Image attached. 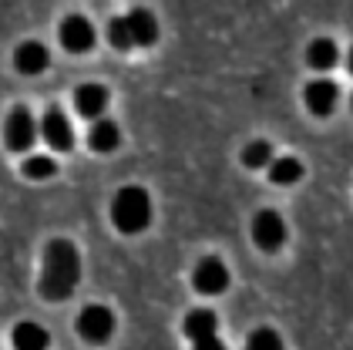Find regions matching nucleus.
<instances>
[{
	"label": "nucleus",
	"mask_w": 353,
	"mask_h": 350,
	"mask_svg": "<svg viewBox=\"0 0 353 350\" xmlns=\"http://www.w3.org/2000/svg\"><path fill=\"white\" fill-rule=\"evenodd\" d=\"M74 108L84 118H98L108 108V88L105 84H81L74 91Z\"/></svg>",
	"instance_id": "nucleus-13"
},
{
	"label": "nucleus",
	"mask_w": 353,
	"mask_h": 350,
	"mask_svg": "<svg viewBox=\"0 0 353 350\" xmlns=\"http://www.w3.org/2000/svg\"><path fill=\"white\" fill-rule=\"evenodd\" d=\"M41 135L44 142L54 148V152H71L74 148V128L68 121V115L61 108H48L44 118H41Z\"/></svg>",
	"instance_id": "nucleus-5"
},
{
	"label": "nucleus",
	"mask_w": 353,
	"mask_h": 350,
	"mask_svg": "<svg viewBox=\"0 0 353 350\" xmlns=\"http://www.w3.org/2000/svg\"><path fill=\"white\" fill-rule=\"evenodd\" d=\"M111 330H114V313H111L108 307L94 303V307H84L81 310V317H78V333H81L84 340L101 344V340L111 337Z\"/></svg>",
	"instance_id": "nucleus-6"
},
{
	"label": "nucleus",
	"mask_w": 353,
	"mask_h": 350,
	"mask_svg": "<svg viewBox=\"0 0 353 350\" xmlns=\"http://www.w3.org/2000/svg\"><path fill=\"white\" fill-rule=\"evenodd\" d=\"M216 333H219V320L212 310H192L189 317H185V337H189L195 347L216 350L219 347Z\"/></svg>",
	"instance_id": "nucleus-7"
},
{
	"label": "nucleus",
	"mask_w": 353,
	"mask_h": 350,
	"mask_svg": "<svg viewBox=\"0 0 353 350\" xmlns=\"http://www.w3.org/2000/svg\"><path fill=\"white\" fill-rule=\"evenodd\" d=\"M54 172H57V162L51 155H30L24 162V175L28 179H51Z\"/></svg>",
	"instance_id": "nucleus-20"
},
{
	"label": "nucleus",
	"mask_w": 353,
	"mask_h": 350,
	"mask_svg": "<svg viewBox=\"0 0 353 350\" xmlns=\"http://www.w3.org/2000/svg\"><path fill=\"white\" fill-rule=\"evenodd\" d=\"M299 175H303V165L296 159H290V155L270 162V179L276 186H293V182H299Z\"/></svg>",
	"instance_id": "nucleus-17"
},
{
	"label": "nucleus",
	"mask_w": 353,
	"mask_h": 350,
	"mask_svg": "<svg viewBox=\"0 0 353 350\" xmlns=\"http://www.w3.org/2000/svg\"><path fill=\"white\" fill-rule=\"evenodd\" d=\"M125 21H128L132 41H135L138 48H148V44H155V41H159V21H155V14H152L148 7H135V10H128V14H125Z\"/></svg>",
	"instance_id": "nucleus-11"
},
{
	"label": "nucleus",
	"mask_w": 353,
	"mask_h": 350,
	"mask_svg": "<svg viewBox=\"0 0 353 350\" xmlns=\"http://www.w3.org/2000/svg\"><path fill=\"white\" fill-rule=\"evenodd\" d=\"M306 61L316 68V71H330L336 64V44L330 37H316L310 48H306Z\"/></svg>",
	"instance_id": "nucleus-16"
},
{
	"label": "nucleus",
	"mask_w": 353,
	"mask_h": 350,
	"mask_svg": "<svg viewBox=\"0 0 353 350\" xmlns=\"http://www.w3.org/2000/svg\"><path fill=\"white\" fill-rule=\"evenodd\" d=\"M61 44L71 54L91 51V48H94V27H91V21L81 17V14L64 17V21H61Z\"/></svg>",
	"instance_id": "nucleus-8"
},
{
	"label": "nucleus",
	"mask_w": 353,
	"mask_h": 350,
	"mask_svg": "<svg viewBox=\"0 0 353 350\" xmlns=\"http://www.w3.org/2000/svg\"><path fill=\"white\" fill-rule=\"evenodd\" d=\"M48 64H51V51L41 44V41H24L17 51H14V68L21 71V75H41V71H48Z\"/></svg>",
	"instance_id": "nucleus-10"
},
{
	"label": "nucleus",
	"mask_w": 353,
	"mask_h": 350,
	"mask_svg": "<svg viewBox=\"0 0 353 350\" xmlns=\"http://www.w3.org/2000/svg\"><path fill=\"white\" fill-rule=\"evenodd\" d=\"M37 135H41V125L34 121V115H30L28 108H14V111L7 115L3 138H7V145H10L14 152H28Z\"/></svg>",
	"instance_id": "nucleus-3"
},
{
	"label": "nucleus",
	"mask_w": 353,
	"mask_h": 350,
	"mask_svg": "<svg viewBox=\"0 0 353 350\" xmlns=\"http://www.w3.org/2000/svg\"><path fill=\"white\" fill-rule=\"evenodd\" d=\"M118 142H121V128H118L111 118H98V121L91 125V132H88V145H91L94 152H114Z\"/></svg>",
	"instance_id": "nucleus-14"
},
{
	"label": "nucleus",
	"mask_w": 353,
	"mask_h": 350,
	"mask_svg": "<svg viewBox=\"0 0 353 350\" xmlns=\"http://www.w3.org/2000/svg\"><path fill=\"white\" fill-rule=\"evenodd\" d=\"M48 330H41L37 323H17L14 327V337H10V344L17 350H41V347H48Z\"/></svg>",
	"instance_id": "nucleus-15"
},
{
	"label": "nucleus",
	"mask_w": 353,
	"mask_h": 350,
	"mask_svg": "<svg viewBox=\"0 0 353 350\" xmlns=\"http://www.w3.org/2000/svg\"><path fill=\"white\" fill-rule=\"evenodd\" d=\"M81 280V256L71 240H54L44 249L41 269V296L44 300H68Z\"/></svg>",
	"instance_id": "nucleus-1"
},
{
	"label": "nucleus",
	"mask_w": 353,
	"mask_h": 350,
	"mask_svg": "<svg viewBox=\"0 0 353 350\" xmlns=\"http://www.w3.org/2000/svg\"><path fill=\"white\" fill-rule=\"evenodd\" d=\"M252 240H256L259 249L276 253L286 242V222H283V215L272 213V209H263V213L252 219Z\"/></svg>",
	"instance_id": "nucleus-4"
},
{
	"label": "nucleus",
	"mask_w": 353,
	"mask_h": 350,
	"mask_svg": "<svg viewBox=\"0 0 353 350\" xmlns=\"http://www.w3.org/2000/svg\"><path fill=\"white\" fill-rule=\"evenodd\" d=\"M243 162L249 168H263V165H270L272 162V145L270 142H263V138H256V142H249L243 148Z\"/></svg>",
	"instance_id": "nucleus-18"
},
{
	"label": "nucleus",
	"mask_w": 353,
	"mask_h": 350,
	"mask_svg": "<svg viewBox=\"0 0 353 350\" xmlns=\"http://www.w3.org/2000/svg\"><path fill=\"white\" fill-rule=\"evenodd\" d=\"M249 347H270V350H276L279 347V337H276V333H272V330H256V333H252V337H249Z\"/></svg>",
	"instance_id": "nucleus-21"
},
{
	"label": "nucleus",
	"mask_w": 353,
	"mask_h": 350,
	"mask_svg": "<svg viewBox=\"0 0 353 350\" xmlns=\"http://www.w3.org/2000/svg\"><path fill=\"white\" fill-rule=\"evenodd\" d=\"M111 222L125 233V236H135L141 233L148 222H152V199L141 186H125L118 188L114 202H111Z\"/></svg>",
	"instance_id": "nucleus-2"
},
{
	"label": "nucleus",
	"mask_w": 353,
	"mask_h": 350,
	"mask_svg": "<svg viewBox=\"0 0 353 350\" xmlns=\"http://www.w3.org/2000/svg\"><path fill=\"white\" fill-rule=\"evenodd\" d=\"M108 44L114 48V51H128V48H135L132 30H128V21H125V17H111L108 21Z\"/></svg>",
	"instance_id": "nucleus-19"
},
{
	"label": "nucleus",
	"mask_w": 353,
	"mask_h": 350,
	"mask_svg": "<svg viewBox=\"0 0 353 350\" xmlns=\"http://www.w3.org/2000/svg\"><path fill=\"white\" fill-rule=\"evenodd\" d=\"M225 286H229V269H225V263H222L219 256L199 260V266H195V290L216 296V293H222Z\"/></svg>",
	"instance_id": "nucleus-9"
},
{
	"label": "nucleus",
	"mask_w": 353,
	"mask_h": 350,
	"mask_svg": "<svg viewBox=\"0 0 353 350\" xmlns=\"http://www.w3.org/2000/svg\"><path fill=\"white\" fill-rule=\"evenodd\" d=\"M303 98H306V108L313 111V115H330L333 108H336V98H340V88L333 84V81H310L306 84V91H303Z\"/></svg>",
	"instance_id": "nucleus-12"
}]
</instances>
